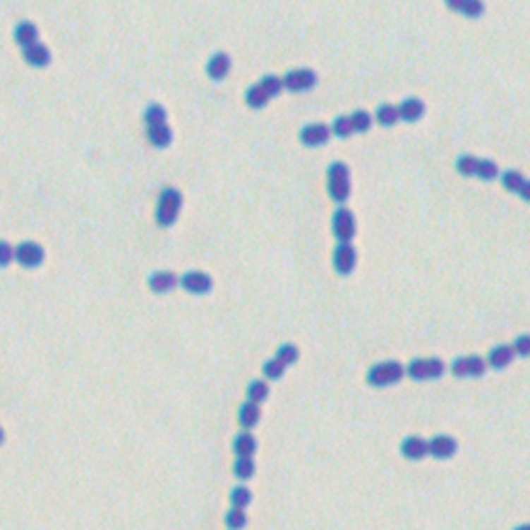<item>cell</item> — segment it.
Segmentation results:
<instances>
[{"mask_svg": "<svg viewBox=\"0 0 530 530\" xmlns=\"http://www.w3.org/2000/svg\"><path fill=\"white\" fill-rule=\"evenodd\" d=\"M183 207V193L174 187H164L157 195L156 222L162 228H170L176 224Z\"/></svg>", "mask_w": 530, "mask_h": 530, "instance_id": "6da1fadb", "label": "cell"}, {"mask_svg": "<svg viewBox=\"0 0 530 530\" xmlns=\"http://www.w3.org/2000/svg\"><path fill=\"white\" fill-rule=\"evenodd\" d=\"M284 90V83H282V77H276V75H265L263 79H259L257 83H253L247 94H245V102L247 106L253 108V110H261L265 108L274 97H278Z\"/></svg>", "mask_w": 530, "mask_h": 530, "instance_id": "7a4b0ae2", "label": "cell"}, {"mask_svg": "<svg viewBox=\"0 0 530 530\" xmlns=\"http://www.w3.org/2000/svg\"><path fill=\"white\" fill-rule=\"evenodd\" d=\"M406 377V365L400 361H381L369 367L367 371V383L371 387L383 390V387H392L398 385Z\"/></svg>", "mask_w": 530, "mask_h": 530, "instance_id": "3957f363", "label": "cell"}, {"mask_svg": "<svg viewBox=\"0 0 530 530\" xmlns=\"http://www.w3.org/2000/svg\"><path fill=\"white\" fill-rule=\"evenodd\" d=\"M327 193L336 203H346L352 193L350 168L344 162H332L327 168Z\"/></svg>", "mask_w": 530, "mask_h": 530, "instance_id": "277c9868", "label": "cell"}, {"mask_svg": "<svg viewBox=\"0 0 530 530\" xmlns=\"http://www.w3.org/2000/svg\"><path fill=\"white\" fill-rule=\"evenodd\" d=\"M447 371L445 363L441 359H412L408 365H406V375L412 379V381H435V379H441Z\"/></svg>", "mask_w": 530, "mask_h": 530, "instance_id": "5b68a950", "label": "cell"}, {"mask_svg": "<svg viewBox=\"0 0 530 530\" xmlns=\"http://www.w3.org/2000/svg\"><path fill=\"white\" fill-rule=\"evenodd\" d=\"M489 365L481 354H464L452 361L450 365V373L458 379H478L487 373Z\"/></svg>", "mask_w": 530, "mask_h": 530, "instance_id": "8992f818", "label": "cell"}, {"mask_svg": "<svg viewBox=\"0 0 530 530\" xmlns=\"http://www.w3.org/2000/svg\"><path fill=\"white\" fill-rule=\"evenodd\" d=\"M282 83H284V90L292 92V94H303V92H309L313 90L317 83H319V77L317 73L309 68V66H301V68H292L288 71L284 77H282Z\"/></svg>", "mask_w": 530, "mask_h": 530, "instance_id": "52a82bcc", "label": "cell"}, {"mask_svg": "<svg viewBox=\"0 0 530 530\" xmlns=\"http://www.w3.org/2000/svg\"><path fill=\"white\" fill-rule=\"evenodd\" d=\"M332 232L338 243H352L356 236V218L348 207H338L332 218Z\"/></svg>", "mask_w": 530, "mask_h": 530, "instance_id": "ba28073f", "label": "cell"}, {"mask_svg": "<svg viewBox=\"0 0 530 530\" xmlns=\"http://www.w3.org/2000/svg\"><path fill=\"white\" fill-rule=\"evenodd\" d=\"M46 259V251L40 243H33V241H23L15 247V261L25 267V270H33V267H40Z\"/></svg>", "mask_w": 530, "mask_h": 530, "instance_id": "9c48e42d", "label": "cell"}, {"mask_svg": "<svg viewBox=\"0 0 530 530\" xmlns=\"http://www.w3.org/2000/svg\"><path fill=\"white\" fill-rule=\"evenodd\" d=\"M179 286H183V290H187L188 294H195V296H203V294H210L212 288H214V280L210 274L201 272V270H191L187 274H183L179 278Z\"/></svg>", "mask_w": 530, "mask_h": 530, "instance_id": "30bf717a", "label": "cell"}, {"mask_svg": "<svg viewBox=\"0 0 530 530\" xmlns=\"http://www.w3.org/2000/svg\"><path fill=\"white\" fill-rule=\"evenodd\" d=\"M334 270L338 276H350L356 267V261H359V255H356V249L352 247V243H338V247L334 249Z\"/></svg>", "mask_w": 530, "mask_h": 530, "instance_id": "8fae6325", "label": "cell"}, {"mask_svg": "<svg viewBox=\"0 0 530 530\" xmlns=\"http://www.w3.org/2000/svg\"><path fill=\"white\" fill-rule=\"evenodd\" d=\"M330 137H332V128L325 123H311V125L303 126L299 133L301 143L307 147H321L330 141Z\"/></svg>", "mask_w": 530, "mask_h": 530, "instance_id": "7c38bea8", "label": "cell"}, {"mask_svg": "<svg viewBox=\"0 0 530 530\" xmlns=\"http://www.w3.org/2000/svg\"><path fill=\"white\" fill-rule=\"evenodd\" d=\"M427 441H429V456H433L435 460H450L458 452V441L447 433H437Z\"/></svg>", "mask_w": 530, "mask_h": 530, "instance_id": "4fadbf2b", "label": "cell"}, {"mask_svg": "<svg viewBox=\"0 0 530 530\" xmlns=\"http://www.w3.org/2000/svg\"><path fill=\"white\" fill-rule=\"evenodd\" d=\"M400 454H402V458L410 460V462H418V460L429 456V441L418 435L406 437L400 443Z\"/></svg>", "mask_w": 530, "mask_h": 530, "instance_id": "5bb4252c", "label": "cell"}, {"mask_svg": "<svg viewBox=\"0 0 530 530\" xmlns=\"http://www.w3.org/2000/svg\"><path fill=\"white\" fill-rule=\"evenodd\" d=\"M452 13L464 15L466 19H481L487 11L485 0H443Z\"/></svg>", "mask_w": 530, "mask_h": 530, "instance_id": "9a60e30c", "label": "cell"}, {"mask_svg": "<svg viewBox=\"0 0 530 530\" xmlns=\"http://www.w3.org/2000/svg\"><path fill=\"white\" fill-rule=\"evenodd\" d=\"M485 361H487V365H489L491 369L503 371V369H507V367L516 361V352H514L512 344H498V346H493V348L489 350V354H487Z\"/></svg>", "mask_w": 530, "mask_h": 530, "instance_id": "2e32d148", "label": "cell"}, {"mask_svg": "<svg viewBox=\"0 0 530 530\" xmlns=\"http://www.w3.org/2000/svg\"><path fill=\"white\" fill-rule=\"evenodd\" d=\"M230 68H232V61L226 52H214L210 56V61L205 64V73L212 81H224L228 75H230Z\"/></svg>", "mask_w": 530, "mask_h": 530, "instance_id": "e0dca14e", "label": "cell"}, {"mask_svg": "<svg viewBox=\"0 0 530 530\" xmlns=\"http://www.w3.org/2000/svg\"><path fill=\"white\" fill-rule=\"evenodd\" d=\"M147 286L156 294H168L179 286V276L170 270H157L147 278Z\"/></svg>", "mask_w": 530, "mask_h": 530, "instance_id": "ac0fdd59", "label": "cell"}, {"mask_svg": "<svg viewBox=\"0 0 530 530\" xmlns=\"http://www.w3.org/2000/svg\"><path fill=\"white\" fill-rule=\"evenodd\" d=\"M23 61L30 64V66H35V68H46L50 64V61H52V54H50L48 46L35 42L32 46L23 48Z\"/></svg>", "mask_w": 530, "mask_h": 530, "instance_id": "d6986e66", "label": "cell"}, {"mask_svg": "<svg viewBox=\"0 0 530 530\" xmlns=\"http://www.w3.org/2000/svg\"><path fill=\"white\" fill-rule=\"evenodd\" d=\"M398 110H400V121L404 123H418L423 116H425V104L421 97H406L398 104Z\"/></svg>", "mask_w": 530, "mask_h": 530, "instance_id": "ffe728a7", "label": "cell"}, {"mask_svg": "<svg viewBox=\"0 0 530 530\" xmlns=\"http://www.w3.org/2000/svg\"><path fill=\"white\" fill-rule=\"evenodd\" d=\"M236 421H239V425H241L243 431L255 429V427L259 425V421H261V408H259V404H255V402H251V400L243 402V404L239 406Z\"/></svg>", "mask_w": 530, "mask_h": 530, "instance_id": "44dd1931", "label": "cell"}, {"mask_svg": "<svg viewBox=\"0 0 530 530\" xmlns=\"http://www.w3.org/2000/svg\"><path fill=\"white\" fill-rule=\"evenodd\" d=\"M145 135H147V141L157 150H164L172 143V128L168 126V123L145 126Z\"/></svg>", "mask_w": 530, "mask_h": 530, "instance_id": "7402d4cb", "label": "cell"}, {"mask_svg": "<svg viewBox=\"0 0 530 530\" xmlns=\"http://www.w3.org/2000/svg\"><path fill=\"white\" fill-rule=\"evenodd\" d=\"M232 452L236 458H253L257 452V439L251 431H241L232 441Z\"/></svg>", "mask_w": 530, "mask_h": 530, "instance_id": "603a6c76", "label": "cell"}, {"mask_svg": "<svg viewBox=\"0 0 530 530\" xmlns=\"http://www.w3.org/2000/svg\"><path fill=\"white\" fill-rule=\"evenodd\" d=\"M375 121L381 126H385V128L398 125V123H400V110H398V106H396V104H390V102L381 104V106L375 110Z\"/></svg>", "mask_w": 530, "mask_h": 530, "instance_id": "cb8c5ba5", "label": "cell"}, {"mask_svg": "<svg viewBox=\"0 0 530 530\" xmlns=\"http://www.w3.org/2000/svg\"><path fill=\"white\" fill-rule=\"evenodd\" d=\"M13 37H15V42H17L21 48H25V46H32V44L37 42L40 33H37V28L33 25L32 21H21V23L15 28Z\"/></svg>", "mask_w": 530, "mask_h": 530, "instance_id": "d4e9b609", "label": "cell"}, {"mask_svg": "<svg viewBox=\"0 0 530 530\" xmlns=\"http://www.w3.org/2000/svg\"><path fill=\"white\" fill-rule=\"evenodd\" d=\"M499 179H501V185H503V188L505 191H510V193H514V195H518L520 191H522V187L526 185V176L522 174V172H518V170H505V172H501L499 174Z\"/></svg>", "mask_w": 530, "mask_h": 530, "instance_id": "484cf974", "label": "cell"}, {"mask_svg": "<svg viewBox=\"0 0 530 530\" xmlns=\"http://www.w3.org/2000/svg\"><path fill=\"white\" fill-rule=\"evenodd\" d=\"M267 398H270V385H267V381L253 379L249 385H247V400L255 402V404H261Z\"/></svg>", "mask_w": 530, "mask_h": 530, "instance_id": "4316f807", "label": "cell"}, {"mask_svg": "<svg viewBox=\"0 0 530 530\" xmlns=\"http://www.w3.org/2000/svg\"><path fill=\"white\" fill-rule=\"evenodd\" d=\"M247 522H249L247 512L241 507H230L224 516V524L228 530H243L247 526Z\"/></svg>", "mask_w": 530, "mask_h": 530, "instance_id": "83f0119b", "label": "cell"}, {"mask_svg": "<svg viewBox=\"0 0 530 530\" xmlns=\"http://www.w3.org/2000/svg\"><path fill=\"white\" fill-rule=\"evenodd\" d=\"M255 460L253 458H236L232 464V472L239 481H251L255 476Z\"/></svg>", "mask_w": 530, "mask_h": 530, "instance_id": "f1b7e54d", "label": "cell"}, {"mask_svg": "<svg viewBox=\"0 0 530 530\" xmlns=\"http://www.w3.org/2000/svg\"><path fill=\"white\" fill-rule=\"evenodd\" d=\"M276 359H280L286 367H292V365H296V363H299V359H301V350H299V346H296V344H290V342L282 344L280 348L276 350Z\"/></svg>", "mask_w": 530, "mask_h": 530, "instance_id": "f546056e", "label": "cell"}, {"mask_svg": "<svg viewBox=\"0 0 530 530\" xmlns=\"http://www.w3.org/2000/svg\"><path fill=\"white\" fill-rule=\"evenodd\" d=\"M253 501V493H251L249 487L245 485H236L232 491H230V505L232 507H241V510H247Z\"/></svg>", "mask_w": 530, "mask_h": 530, "instance_id": "4dcf8cb0", "label": "cell"}, {"mask_svg": "<svg viewBox=\"0 0 530 530\" xmlns=\"http://www.w3.org/2000/svg\"><path fill=\"white\" fill-rule=\"evenodd\" d=\"M499 174H501V170H499L498 162H493V159H481L478 157L476 179H481V181H495Z\"/></svg>", "mask_w": 530, "mask_h": 530, "instance_id": "1f68e13d", "label": "cell"}, {"mask_svg": "<svg viewBox=\"0 0 530 530\" xmlns=\"http://www.w3.org/2000/svg\"><path fill=\"white\" fill-rule=\"evenodd\" d=\"M286 365L282 363L280 359H276V356H272V359H267L265 363H263V375H265V379H270V381H278L282 379L284 375H286Z\"/></svg>", "mask_w": 530, "mask_h": 530, "instance_id": "d6a6232c", "label": "cell"}, {"mask_svg": "<svg viewBox=\"0 0 530 530\" xmlns=\"http://www.w3.org/2000/svg\"><path fill=\"white\" fill-rule=\"evenodd\" d=\"M476 166H478V157H474L472 154H462L456 159V170L466 179L476 176Z\"/></svg>", "mask_w": 530, "mask_h": 530, "instance_id": "836d02e7", "label": "cell"}, {"mask_svg": "<svg viewBox=\"0 0 530 530\" xmlns=\"http://www.w3.org/2000/svg\"><path fill=\"white\" fill-rule=\"evenodd\" d=\"M166 108L162 106V104H150L147 108H145V112H143V121H145V126L150 125H159V123H166Z\"/></svg>", "mask_w": 530, "mask_h": 530, "instance_id": "e575fe53", "label": "cell"}, {"mask_svg": "<svg viewBox=\"0 0 530 530\" xmlns=\"http://www.w3.org/2000/svg\"><path fill=\"white\" fill-rule=\"evenodd\" d=\"M332 135H336V137H340V139H348V137H352L354 135V128H352V121H350V116H336L334 119V123H332Z\"/></svg>", "mask_w": 530, "mask_h": 530, "instance_id": "d590c367", "label": "cell"}, {"mask_svg": "<svg viewBox=\"0 0 530 530\" xmlns=\"http://www.w3.org/2000/svg\"><path fill=\"white\" fill-rule=\"evenodd\" d=\"M350 121H352V128L354 133H367L371 126H373V116L367 112V110H356L350 114Z\"/></svg>", "mask_w": 530, "mask_h": 530, "instance_id": "8d00e7d4", "label": "cell"}, {"mask_svg": "<svg viewBox=\"0 0 530 530\" xmlns=\"http://www.w3.org/2000/svg\"><path fill=\"white\" fill-rule=\"evenodd\" d=\"M512 348H514V352H516V356H520V359H529L530 356V334H520L514 344H512Z\"/></svg>", "mask_w": 530, "mask_h": 530, "instance_id": "74e56055", "label": "cell"}, {"mask_svg": "<svg viewBox=\"0 0 530 530\" xmlns=\"http://www.w3.org/2000/svg\"><path fill=\"white\" fill-rule=\"evenodd\" d=\"M15 261V247L6 241H0V267H8Z\"/></svg>", "mask_w": 530, "mask_h": 530, "instance_id": "f35d334b", "label": "cell"}, {"mask_svg": "<svg viewBox=\"0 0 530 530\" xmlns=\"http://www.w3.org/2000/svg\"><path fill=\"white\" fill-rule=\"evenodd\" d=\"M518 197H520V199H524L526 203H530V179L526 181V185L522 187V191L518 193Z\"/></svg>", "mask_w": 530, "mask_h": 530, "instance_id": "ab89813d", "label": "cell"}, {"mask_svg": "<svg viewBox=\"0 0 530 530\" xmlns=\"http://www.w3.org/2000/svg\"><path fill=\"white\" fill-rule=\"evenodd\" d=\"M514 530H530V524H520V526H516Z\"/></svg>", "mask_w": 530, "mask_h": 530, "instance_id": "60d3db41", "label": "cell"}, {"mask_svg": "<svg viewBox=\"0 0 530 530\" xmlns=\"http://www.w3.org/2000/svg\"><path fill=\"white\" fill-rule=\"evenodd\" d=\"M2 441H4V429L0 427V445H2Z\"/></svg>", "mask_w": 530, "mask_h": 530, "instance_id": "b9f144b4", "label": "cell"}]
</instances>
